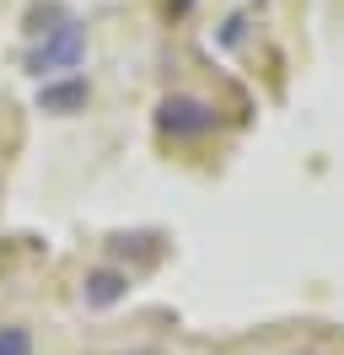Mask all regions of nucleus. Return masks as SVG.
I'll use <instances>...</instances> for the list:
<instances>
[{
  "label": "nucleus",
  "instance_id": "obj_1",
  "mask_svg": "<svg viewBox=\"0 0 344 355\" xmlns=\"http://www.w3.org/2000/svg\"><path fill=\"white\" fill-rule=\"evenodd\" d=\"M81 54H86V33H81V22H60V27H49V38L33 49L27 70H33L38 81H49V76L76 70V65H81Z\"/></svg>",
  "mask_w": 344,
  "mask_h": 355
},
{
  "label": "nucleus",
  "instance_id": "obj_2",
  "mask_svg": "<svg viewBox=\"0 0 344 355\" xmlns=\"http://www.w3.org/2000/svg\"><path fill=\"white\" fill-rule=\"evenodd\" d=\"M162 130L172 135H210L215 130V108L199 97H167L162 103Z\"/></svg>",
  "mask_w": 344,
  "mask_h": 355
},
{
  "label": "nucleus",
  "instance_id": "obj_3",
  "mask_svg": "<svg viewBox=\"0 0 344 355\" xmlns=\"http://www.w3.org/2000/svg\"><path fill=\"white\" fill-rule=\"evenodd\" d=\"M129 291V275H119V269H92L86 275V286H81V296H86V307H113L119 296Z\"/></svg>",
  "mask_w": 344,
  "mask_h": 355
},
{
  "label": "nucleus",
  "instance_id": "obj_4",
  "mask_svg": "<svg viewBox=\"0 0 344 355\" xmlns=\"http://www.w3.org/2000/svg\"><path fill=\"white\" fill-rule=\"evenodd\" d=\"M81 103H86V81H60V87L43 81V92H38L43 113H70V108H81Z\"/></svg>",
  "mask_w": 344,
  "mask_h": 355
},
{
  "label": "nucleus",
  "instance_id": "obj_5",
  "mask_svg": "<svg viewBox=\"0 0 344 355\" xmlns=\"http://www.w3.org/2000/svg\"><path fill=\"white\" fill-rule=\"evenodd\" d=\"M0 355H33V334L27 329H0Z\"/></svg>",
  "mask_w": 344,
  "mask_h": 355
}]
</instances>
